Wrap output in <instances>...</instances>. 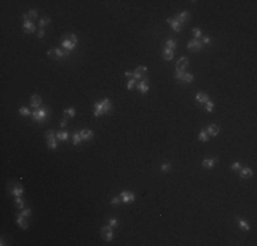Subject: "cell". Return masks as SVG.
<instances>
[{"label": "cell", "instance_id": "obj_1", "mask_svg": "<svg viewBox=\"0 0 257 246\" xmlns=\"http://www.w3.org/2000/svg\"><path fill=\"white\" fill-rule=\"evenodd\" d=\"M112 111V103H111L110 99H103L101 101L96 103L95 107H93V115L95 118H99V116L104 115V114H110Z\"/></svg>", "mask_w": 257, "mask_h": 246}, {"label": "cell", "instance_id": "obj_2", "mask_svg": "<svg viewBox=\"0 0 257 246\" xmlns=\"http://www.w3.org/2000/svg\"><path fill=\"white\" fill-rule=\"evenodd\" d=\"M77 42H78V38H77L75 34H67L64 38H62V47H63L64 52H66L67 56L75 49Z\"/></svg>", "mask_w": 257, "mask_h": 246}, {"label": "cell", "instance_id": "obj_3", "mask_svg": "<svg viewBox=\"0 0 257 246\" xmlns=\"http://www.w3.org/2000/svg\"><path fill=\"white\" fill-rule=\"evenodd\" d=\"M48 116H49V111H48V108H44V107L36 108L32 112V118L37 123H44L48 119Z\"/></svg>", "mask_w": 257, "mask_h": 246}, {"label": "cell", "instance_id": "obj_4", "mask_svg": "<svg viewBox=\"0 0 257 246\" xmlns=\"http://www.w3.org/2000/svg\"><path fill=\"white\" fill-rule=\"evenodd\" d=\"M101 236H103V239L107 242H110L114 239V230H112V227H111L110 224L104 226V227L101 228Z\"/></svg>", "mask_w": 257, "mask_h": 246}, {"label": "cell", "instance_id": "obj_5", "mask_svg": "<svg viewBox=\"0 0 257 246\" xmlns=\"http://www.w3.org/2000/svg\"><path fill=\"white\" fill-rule=\"evenodd\" d=\"M119 197H121L122 202L131 204V202H134V200H136V194L133 193V191H122V193L119 194Z\"/></svg>", "mask_w": 257, "mask_h": 246}, {"label": "cell", "instance_id": "obj_6", "mask_svg": "<svg viewBox=\"0 0 257 246\" xmlns=\"http://www.w3.org/2000/svg\"><path fill=\"white\" fill-rule=\"evenodd\" d=\"M147 73H148L147 66H140V67H137V70L133 73V78L134 79H144V78H147Z\"/></svg>", "mask_w": 257, "mask_h": 246}, {"label": "cell", "instance_id": "obj_7", "mask_svg": "<svg viewBox=\"0 0 257 246\" xmlns=\"http://www.w3.org/2000/svg\"><path fill=\"white\" fill-rule=\"evenodd\" d=\"M202 47H204L202 41H201V40H196V38L192 40V41H189V44H187V49L192 51V52H197L200 49H202Z\"/></svg>", "mask_w": 257, "mask_h": 246}, {"label": "cell", "instance_id": "obj_8", "mask_svg": "<svg viewBox=\"0 0 257 246\" xmlns=\"http://www.w3.org/2000/svg\"><path fill=\"white\" fill-rule=\"evenodd\" d=\"M167 22L171 25V29H172L174 31H177V33H179V31L182 30V26L183 25H181V22L175 18V16H172V18H168L167 19Z\"/></svg>", "mask_w": 257, "mask_h": 246}, {"label": "cell", "instance_id": "obj_9", "mask_svg": "<svg viewBox=\"0 0 257 246\" xmlns=\"http://www.w3.org/2000/svg\"><path fill=\"white\" fill-rule=\"evenodd\" d=\"M137 89L140 90L141 94H147L148 90H149V81H148L147 78H144L142 81H140V82L137 84Z\"/></svg>", "mask_w": 257, "mask_h": 246}, {"label": "cell", "instance_id": "obj_10", "mask_svg": "<svg viewBox=\"0 0 257 246\" xmlns=\"http://www.w3.org/2000/svg\"><path fill=\"white\" fill-rule=\"evenodd\" d=\"M79 134H81L82 141H90V140H93V137H95V133L90 130V129H82V130H79Z\"/></svg>", "mask_w": 257, "mask_h": 246}, {"label": "cell", "instance_id": "obj_11", "mask_svg": "<svg viewBox=\"0 0 257 246\" xmlns=\"http://www.w3.org/2000/svg\"><path fill=\"white\" fill-rule=\"evenodd\" d=\"M30 105H32L33 108L36 110V108H40L41 107V101H42V99H41V96L40 94H33L32 96V99H30Z\"/></svg>", "mask_w": 257, "mask_h": 246}, {"label": "cell", "instance_id": "obj_12", "mask_svg": "<svg viewBox=\"0 0 257 246\" xmlns=\"http://www.w3.org/2000/svg\"><path fill=\"white\" fill-rule=\"evenodd\" d=\"M23 30L26 31V33H34V31H36V25H34L30 19H29V21H25L23 22Z\"/></svg>", "mask_w": 257, "mask_h": 246}, {"label": "cell", "instance_id": "obj_13", "mask_svg": "<svg viewBox=\"0 0 257 246\" xmlns=\"http://www.w3.org/2000/svg\"><path fill=\"white\" fill-rule=\"evenodd\" d=\"M239 175H241V178H243V179L252 178V176H253V171L249 167H243V168L239 170Z\"/></svg>", "mask_w": 257, "mask_h": 246}, {"label": "cell", "instance_id": "obj_14", "mask_svg": "<svg viewBox=\"0 0 257 246\" xmlns=\"http://www.w3.org/2000/svg\"><path fill=\"white\" fill-rule=\"evenodd\" d=\"M177 19H178L179 22H181V25H185L186 22L189 21V18H190V14L187 12V11H182V12H179V15L178 16H175Z\"/></svg>", "mask_w": 257, "mask_h": 246}, {"label": "cell", "instance_id": "obj_15", "mask_svg": "<svg viewBox=\"0 0 257 246\" xmlns=\"http://www.w3.org/2000/svg\"><path fill=\"white\" fill-rule=\"evenodd\" d=\"M187 66H189V59L187 58H181L178 60V62H177V70H183L185 71V68L187 67Z\"/></svg>", "mask_w": 257, "mask_h": 246}, {"label": "cell", "instance_id": "obj_16", "mask_svg": "<svg viewBox=\"0 0 257 246\" xmlns=\"http://www.w3.org/2000/svg\"><path fill=\"white\" fill-rule=\"evenodd\" d=\"M216 163H217V159H205L202 162V167L207 168V170H211V168L215 167Z\"/></svg>", "mask_w": 257, "mask_h": 246}, {"label": "cell", "instance_id": "obj_17", "mask_svg": "<svg viewBox=\"0 0 257 246\" xmlns=\"http://www.w3.org/2000/svg\"><path fill=\"white\" fill-rule=\"evenodd\" d=\"M196 101L200 103V104H205L207 101H209V97H208V94L207 93L200 92V93H197V96H196Z\"/></svg>", "mask_w": 257, "mask_h": 246}, {"label": "cell", "instance_id": "obj_18", "mask_svg": "<svg viewBox=\"0 0 257 246\" xmlns=\"http://www.w3.org/2000/svg\"><path fill=\"white\" fill-rule=\"evenodd\" d=\"M172 58H174V51L172 49L164 48V49H163V59H164L166 62H170V60H172Z\"/></svg>", "mask_w": 257, "mask_h": 246}, {"label": "cell", "instance_id": "obj_19", "mask_svg": "<svg viewBox=\"0 0 257 246\" xmlns=\"http://www.w3.org/2000/svg\"><path fill=\"white\" fill-rule=\"evenodd\" d=\"M16 224L19 226L21 228H23V230H26L27 228V221H26V217L25 216H22L21 213L18 215V217H16Z\"/></svg>", "mask_w": 257, "mask_h": 246}, {"label": "cell", "instance_id": "obj_20", "mask_svg": "<svg viewBox=\"0 0 257 246\" xmlns=\"http://www.w3.org/2000/svg\"><path fill=\"white\" fill-rule=\"evenodd\" d=\"M219 131H220V129H219V126H216V125H209L208 129H207V133H208L209 136H213V137L217 136Z\"/></svg>", "mask_w": 257, "mask_h": 246}, {"label": "cell", "instance_id": "obj_21", "mask_svg": "<svg viewBox=\"0 0 257 246\" xmlns=\"http://www.w3.org/2000/svg\"><path fill=\"white\" fill-rule=\"evenodd\" d=\"M237 221H238L239 227H241V228H242L243 231H249V230H250V226H249V223H246V220H245V219L237 217Z\"/></svg>", "mask_w": 257, "mask_h": 246}, {"label": "cell", "instance_id": "obj_22", "mask_svg": "<svg viewBox=\"0 0 257 246\" xmlns=\"http://www.w3.org/2000/svg\"><path fill=\"white\" fill-rule=\"evenodd\" d=\"M10 193L12 194V196H15V197H22L23 187H22V186H15L14 189H10Z\"/></svg>", "mask_w": 257, "mask_h": 246}, {"label": "cell", "instance_id": "obj_23", "mask_svg": "<svg viewBox=\"0 0 257 246\" xmlns=\"http://www.w3.org/2000/svg\"><path fill=\"white\" fill-rule=\"evenodd\" d=\"M67 138H68V133H67V131L60 130V131L56 133V140H59V141H67Z\"/></svg>", "mask_w": 257, "mask_h": 246}, {"label": "cell", "instance_id": "obj_24", "mask_svg": "<svg viewBox=\"0 0 257 246\" xmlns=\"http://www.w3.org/2000/svg\"><path fill=\"white\" fill-rule=\"evenodd\" d=\"M198 140H200V141H202V142H207L208 140H209V134H208V133L202 129V130L200 131V134H198Z\"/></svg>", "mask_w": 257, "mask_h": 246}, {"label": "cell", "instance_id": "obj_25", "mask_svg": "<svg viewBox=\"0 0 257 246\" xmlns=\"http://www.w3.org/2000/svg\"><path fill=\"white\" fill-rule=\"evenodd\" d=\"M193 79H194V75L190 73H185V75L182 77V81H183L185 84H192Z\"/></svg>", "mask_w": 257, "mask_h": 246}, {"label": "cell", "instance_id": "obj_26", "mask_svg": "<svg viewBox=\"0 0 257 246\" xmlns=\"http://www.w3.org/2000/svg\"><path fill=\"white\" fill-rule=\"evenodd\" d=\"M82 141V138H81V134H79V131H74L73 134V144L74 145H79V142Z\"/></svg>", "mask_w": 257, "mask_h": 246}, {"label": "cell", "instance_id": "obj_27", "mask_svg": "<svg viewBox=\"0 0 257 246\" xmlns=\"http://www.w3.org/2000/svg\"><path fill=\"white\" fill-rule=\"evenodd\" d=\"M15 205H16V208L18 209H23L25 208V201H23V198L22 197H15Z\"/></svg>", "mask_w": 257, "mask_h": 246}, {"label": "cell", "instance_id": "obj_28", "mask_svg": "<svg viewBox=\"0 0 257 246\" xmlns=\"http://www.w3.org/2000/svg\"><path fill=\"white\" fill-rule=\"evenodd\" d=\"M166 48H168V49H175L177 48V41L175 40H172V38H170V40H167V42H166V45H164Z\"/></svg>", "mask_w": 257, "mask_h": 246}, {"label": "cell", "instance_id": "obj_29", "mask_svg": "<svg viewBox=\"0 0 257 246\" xmlns=\"http://www.w3.org/2000/svg\"><path fill=\"white\" fill-rule=\"evenodd\" d=\"M75 114H77L75 108H67V110H64V116H66V118H74Z\"/></svg>", "mask_w": 257, "mask_h": 246}, {"label": "cell", "instance_id": "obj_30", "mask_svg": "<svg viewBox=\"0 0 257 246\" xmlns=\"http://www.w3.org/2000/svg\"><path fill=\"white\" fill-rule=\"evenodd\" d=\"M55 56H56V59H62V58H64V56H67V55L64 52V49L56 48V49H55Z\"/></svg>", "mask_w": 257, "mask_h": 246}, {"label": "cell", "instance_id": "obj_31", "mask_svg": "<svg viewBox=\"0 0 257 246\" xmlns=\"http://www.w3.org/2000/svg\"><path fill=\"white\" fill-rule=\"evenodd\" d=\"M47 141H48V148H49V149L55 151V149L58 148V144H56V137H55V138H51V140H47Z\"/></svg>", "mask_w": 257, "mask_h": 246}, {"label": "cell", "instance_id": "obj_32", "mask_svg": "<svg viewBox=\"0 0 257 246\" xmlns=\"http://www.w3.org/2000/svg\"><path fill=\"white\" fill-rule=\"evenodd\" d=\"M49 23H51V18L45 16V18H41V19H40V22H38V26L42 29L44 26H47V25H49Z\"/></svg>", "mask_w": 257, "mask_h": 246}, {"label": "cell", "instance_id": "obj_33", "mask_svg": "<svg viewBox=\"0 0 257 246\" xmlns=\"http://www.w3.org/2000/svg\"><path fill=\"white\" fill-rule=\"evenodd\" d=\"M19 114H21L22 116H29V115H32V112H30V110H29L27 107H21V108H19Z\"/></svg>", "mask_w": 257, "mask_h": 246}, {"label": "cell", "instance_id": "obj_34", "mask_svg": "<svg viewBox=\"0 0 257 246\" xmlns=\"http://www.w3.org/2000/svg\"><path fill=\"white\" fill-rule=\"evenodd\" d=\"M160 170H162L163 172H168V171H171V170H172V166H171L170 163H164V164H162Z\"/></svg>", "mask_w": 257, "mask_h": 246}, {"label": "cell", "instance_id": "obj_35", "mask_svg": "<svg viewBox=\"0 0 257 246\" xmlns=\"http://www.w3.org/2000/svg\"><path fill=\"white\" fill-rule=\"evenodd\" d=\"M192 31H193V36H194V38H196V40H200V37L202 36V33H201V30H200L198 27H194Z\"/></svg>", "mask_w": 257, "mask_h": 246}, {"label": "cell", "instance_id": "obj_36", "mask_svg": "<svg viewBox=\"0 0 257 246\" xmlns=\"http://www.w3.org/2000/svg\"><path fill=\"white\" fill-rule=\"evenodd\" d=\"M134 86H137V79L131 78L130 81H129V82H127L126 88H127V89H129V90H130V89H133V88H134Z\"/></svg>", "mask_w": 257, "mask_h": 246}, {"label": "cell", "instance_id": "obj_37", "mask_svg": "<svg viewBox=\"0 0 257 246\" xmlns=\"http://www.w3.org/2000/svg\"><path fill=\"white\" fill-rule=\"evenodd\" d=\"M55 137H56V133L53 130H48L47 133H45V138H47V140H51V138H55Z\"/></svg>", "mask_w": 257, "mask_h": 246}, {"label": "cell", "instance_id": "obj_38", "mask_svg": "<svg viewBox=\"0 0 257 246\" xmlns=\"http://www.w3.org/2000/svg\"><path fill=\"white\" fill-rule=\"evenodd\" d=\"M183 75H185V71H183V70H177L174 77H175V79H182V77H183Z\"/></svg>", "mask_w": 257, "mask_h": 246}, {"label": "cell", "instance_id": "obj_39", "mask_svg": "<svg viewBox=\"0 0 257 246\" xmlns=\"http://www.w3.org/2000/svg\"><path fill=\"white\" fill-rule=\"evenodd\" d=\"M231 170H232V171H239V170H241V163L239 162L232 163V164H231Z\"/></svg>", "mask_w": 257, "mask_h": 246}, {"label": "cell", "instance_id": "obj_40", "mask_svg": "<svg viewBox=\"0 0 257 246\" xmlns=\"http://www.w3.org/2000/svg\"><path fill=\"white\" fill-rule=\"evenodd\" d=\"M108 224L114 228V227H118V219H115V217H111L110 220H108Z\"/></svg>", "mask_w": 257, "mask_h": 246}, {"label": "cell", "instance_id": "obj_41", "mask_svg": "<svg viewBox=\"0 0 257 246\" xmlns=\"http://www.w3.org/2000/svg\"><path fill=\"white\" fill-rule=\"evenodd\" d=\"M205 104H207V112H212V110H213V103H212V101H207Z\"/></svg>", "mask_w": 257, "mask_h": 246}, {"label": "cell", "instance_id": "obj_42", "mask_svg": "<svg viewBox=\"0 0 257 246\" xmlns=\"http://www.w3.org/2000/svg\"><path fill=\"white\" fill-rule=\"evenodd\" d=\"M22 216H25V217H27V216H30L32 215V211L30 209H22V212H19Z\"/></svg>", "mask_w": 257, "mask_h": 246}, {"label": "cell", "instance_id": "obj_43", "mask_svg": "<svg viewBox=\"0 0 257 246\" xmlns=\"http://www.w3.org/2000/svg\"><path fill=\"white\" fill-rule=\"evenodd\" d=\"M122 201H121V197H114V198L111 200V204L112 205H118V204H121Z\"/></svg>", "mask_w": 257, "mask_h": 246}, {"label": "cell", "instance_id": "obj_44", "mask_svg": "<svg viewBox=\"0 0 257 246\" xmlns=\"http://www.w3.org/2000/svg\"><path fill=\"white\" fill-rule=\"evenodd\" d=\"M37 10H30L29 12H27V15H29V18H37Z\"/></svg>", "mask_w": 257, "mask_h": 246}, {"label": "cell", "instance_id": "obj_45", "mask_svg": "<svg viewBox=\"0 0 257 246\" xmlns=\"http://www.w3.org/2000/svg\"><path fill=\"white\" fill-rule=\"evenodd\" d=\"M201 41H202V44H204V45H207V44H209V42H211V38H209V37H204Z\"/></svg>", "mask_w": 257, "mask_h": 246}, {"label": "cell", "instance_id": "obj_46", "mask_svg": "<svg viewBox=\"0 0 257 246\" xmlns=\"http://www.w3.org/2000/svg\"><path fill=\"white\" fill-rule=\"evenodd\" d=\"M44 34H45V31L42 30V29H40V31L37 33V37H38V38H42V37H44Z\"/></svg>", "mask_w": 257, "mask_h": 246}, {"label": "cell", "instance_id": "obj_47", "mask_svg": "<svg viewBox=\"0 0 257 246\" xmlns=\"http://www.w3.org/2000/svg\"><path fill=\"white\" fill-rule=\"evenodd\" d=\"M48 56H51V58H53V55H55V49H49V51H48Z\"/></svg>", "mask_w": 257, "mask_h": 246}, {"label": "cell", "instance_id": "obj_48", "mask_svg": "<svg viewBox=\"0 0 257 246\" xmlns=\"http://www.w3.org/2000/svg\"><path fill=\"white\" fill-rule=\"evenodd\" d=\"M66 126H67V121H66V119H63V121L60 122V127L63 129V127H66Z\"/></svg>", "mask_w": 257, "mask_h": 246}, {"label": "cell", "instance_id": "obj_49", "mask_svg": "<svg viewBox=\"0 0 257 246\" xmlns=\"http://www.w3.org/2000/svg\"><path fill=\"white\" fill-rule=\"evenodd\" d=\"M125 75H126L127 78H130V77L133 78V73H130V71H126V73H125Z\"/></svg>", "mask_w": 257, "mask_h": 246}]
</instances>
